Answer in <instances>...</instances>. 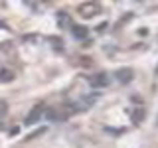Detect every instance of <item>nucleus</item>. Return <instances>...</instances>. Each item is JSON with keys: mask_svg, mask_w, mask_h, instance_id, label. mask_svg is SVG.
I'll list each match as a JSON object with an SVG mask.
<instances>
[{"mask_svg": "<svg viewBox=\"0 0 158 148\" xmlns=\"http://www.w3.org/2000/svg\"><path fill=\"white\" fill-rule=\"evenodd\" d=\"M57 22H59V26H73L69 14H65V12H57Z\"/></svg>", "mask_w": 158, "mask_h": 148, "instance_id": "nucleus-7", "label": "nucleus"}, {"mask_svg": "<svg viewBox=\"0 0 158 148\" xmlns=\"http://www.w3.org/2000/svg\"><path fill=\"white\" fill-rule=\"evenodd\" d=\"M6 111H8V109H6V101H0V117L6 115Z\"/></svg>", "mask_w": 158, "mask_h": 148, "instance_id": "nucleus-10", "label": "nucleus"}, {"mask_svg": "<svg viewBox=\"0 0 158 148\" xmlns=\"http://www.w3.org/2000/svg\"><path fill=\"white\" fill-rule=\"evenodd\" d=\"M14 71H10V69H0V83H12L14 81Z\"/></svg>", "mask_w": 158, "mask_h": 148, "instance_id": "nucleus-5", "label": "nucleus"}, {"mask_svg": "<svg viewBox=\"0 0 158 148\" xmlns=\"http://www.w3.org/2000/svg\"><path fill=\"white\" fill-rule=\"evenodd\" d=\"M42 117H44V105H36V107L32 109V111L28 113V117H26V125H34V122H38Z\"/></svg>", "mask_w": 158, "mask_h": 148, "instance_id": "nucleus-2", "label": "nucleus"}, {"mask_svg": "<svg viewBox=\"0 0 158 148\" xmlns=\"http://www.w3.org/2000/svg\"><path fill=\"white\" fill-rule=\"evenodd\" d=\"M71 34L75 36L77 39H85L89 36V30L85 26H71Z\"/></svg>", "mask_w": 158, "mask_h": 148, "instance_id": "nucleus-4", "label": "nucleus"}, {"mask_svg": "<svg viewBox=\"0 0 158 148\" xmlns=\"http://www.w3.org/2000/svg\"><path fill=\"white\" fill-rule=\"evenodd\" d=\"M115 77H117L121 83H128V81L132 79V69H127V67H123V69H118V71L115 73Z\"/></svg>", "mask_w": 158, "mask_h": 148, "instance_id": "nucleus-3", "label": "nucleus"}, {"mask_svg": "<svg viewBox=\"0 0 158 148\" xmlns=\"http://www.w3.org/2000/svg\"><path fill=\"white\" fill-rule=\"evenodd\" d=\"M77 12H79L81 18L89 20V18H95L97 14H101V6H99L97 2H83V4H79Z\"/></svg>", "mask_w": 158, "mask_h": 148, "instance_id": "nucleus-1", "label": "nucleus"}, {"mask_svg": "<svg viewBox=\"0 0 158 148\" xmlns=\"http://www.w3.org/2000/svg\"><path fill=\"white\" fill-rule=\"evenodd\" d=\"M107 83H109V79H107L105 73H99V75H95V77L91 79V85L93 87H105Z\"/></svg>", "mask_w": 158, "mask_h": 148, "instance_id": "nucleus-6", "label": "nucleus"}, {"mask_svg": "<svg viewBox=\"0 0 158 148\" xmlns=\"http://www.w3.org/2000/svg\"><path fill=\"white\" fill-rule=\"evenodd\" d=\"M46 132V128H38V130H34V132H30V134L26 136V140H34L36 136H40V134H44Z\"/></svg>", "mask_w": 158, "mask_h": 148, "instance_id": "nucleus-9", "label": "nucleus"}, {"mask_svg": "<svg viewBox=\"0 0 158 148\" xmlns=\"http://www.w3.org/2000/svg\"><path fill=\"white\" fill-rule=\"evenodd\" d=\"M142 118H144V109L142 107H138L135 113H132V122H140Z\"/></svg>", "mask_w": 158, "mask_h": 148, "instance_id": "nucleus-8", "label": "nucleus"}]
</instances>
